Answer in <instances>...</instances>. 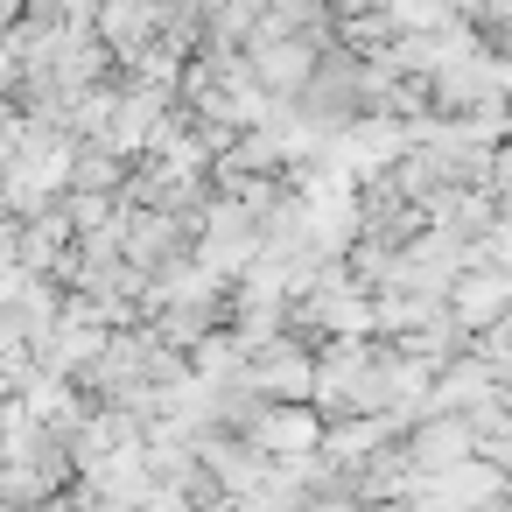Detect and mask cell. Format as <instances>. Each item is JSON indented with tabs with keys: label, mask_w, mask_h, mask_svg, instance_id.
Masks as SVG:
<instances>
[{
	"label": "cell",
	"mask_w": 512,
	"mask_h": 512,
	"mask_svg": "<svg viewBox=\"0 0 512 512\" xmlns=\"http://www.w3.org/2000/svg\"><path fill=\"white\" fill-rule=\"evenodd\" d=\"M246 386L260 393V400H274V407H309V393H316V351L302 344V337H267L260 351H246Z\"/></svg>",
	"instance_id": "cell-1"
},
{
	"label": "cell",
	"mask_w": 512,
	"mask_h": 512,
	"mask_svg": "<svg viewBox=\"0 0 512 512\" xmlns=\"http://www.w3.org/2000/svg\"><path fill=\"white\" fill-rule=\"evenodd\" d=\"M323 43H309V36H260V43H246V71H253V85L274 99V106H288V99H302L309 92V78L323 71Z\"/></svg>",
	"instance_id": "cell-2"
},
{
	"label": "cell",
	"mask_w": 512,
	"mask_h": 512,
	"mask_svg": "<svg viewBox=\"0 0 512 512\" xmlns=\"http://www.w3.org/2000/svg\"><path fill=\"white\" fill-rule=\"evenodd\" d=\"M351 211H358V239H365V246H386V253H407V246L428 232V211L407 204V197L393 190V176L358 183V190H351Z\"/></svg>",
	"instance_id": "cell-3"
},
{
	"label": "cell",
	"mask_w": 512,
	"mask_h": 512,
	"mask_svg": "<svg viewBox=\"0 0 512 512\" xmlns=\"http://www.w3.org/2000/svg\"><path fill=\"white\" fill-rule=\"evenodd\" d=\"M400 442H407V456H414L421 477H442V470H456V463L477 456V428H470V414H442V407H428L414 428H400Z\"/></svg>",
	"instance_id": "cell-4"
},
{
	"label": "cell",
	"mask_w": 512,
	"mask_h": 512,
	"mask_svg": "<svg viewBox=\"0 0 512 512\" xmlns=\"http://www.w3.org/2000/svg\"><path fill=\"white\" fill-rule=\"evenodd\" d=\"M512 484H505V470L498 463H484V456H470V463H456V470H442V477H421V505H435V512H491L498 498H505Z\"/></svg>",
	"instance_id": "cell-5"
},
{
	"label": "cell",
	"mask_w": 512,
	"mask_h": 512,
	"mask_svg": "<svg viewBox=\"0 0 512 512\" xmlns=\"http://www.w3.org/2000/svg\"><path fill=\"white\" fill-rule=\"evenodd\" d=\"M442 309H449L470 337H484V330H498V323L512 316V274H505V267H463Z\"/></svg>",
	"instance_id": "cell-6"
},
{
	"label": "cell",
	"mask_w": 512,
	"mask_h": 512,
	"mask_svg": "<svg viewBox=\"0 0 512 512\" xmlns=\"http://www.w3.org/2000/svg\"><path fill=\"white\" fill-rule=\"evenodd\" d=\"M246 442L260 449V456H274V463H295V456H316L323 449V414L316 407H260V421L246 428Z\"/></svg>",
	"instance_id": "cell-7"
},
{
	"label": "cell",
	"mask_w": 512,
	"mask_h": 512,
	"mask_svg": "<svg viewBox=\"0 0 512 512\" xmlns=\"http://www.w3.org/2000/svg\"><path fill=\"white\" fill-rule=\"evenodd\" d=\"M99 43L120 57V64H134V57H148L155 43H162V0H99Z\"/></svg>",
	"instance_id": "cell-8"
},
{
	"label": "cell",
	"mask_w": 512,
	"mask_h": 512,
	"mask_svg": "<svg viewBox=\"0 0 512 512\" xmlns=\"http://www.w3.org/2000/svg\"><path fill=\"white\" fill-rule=\"evenodd\" d=\"M127 176H134V162L127 155H113L106 141H78L71 148V197H120L127 190Z\"/></svg>",
	"instance_id": "cell-9"
},
{
	"label": "cell",
	"mask_w": 512,
	"mask_h": 512,
	"mask_svg": "<svg viewBox=\"0 0 512 512\" xmlns=\"http://www.w3.org/2000/svg\"><path fill=\"white\" fill-rule=\"evenodd\" d=\"M50 512H99V505H92V498H85V491H64V498H57V505H50Z\"/></svg>",
	"instance_id": "cell-10"
},
{
	"label": "cell",
	"mask_w": 512,
	"mask_h": 512,
	"mask_svg": "<svg viewBox=\"0 0 512 512\" xmlns=\"http://www.w3.org/2000/svg\"><path fill=\"white\" fill-rule=\"evenodd\" d=\"M302 512H365V505H351V498H316V505H302Z\"/></svg>",
	"instance_id": "cell-11"
},
{
	"label": "cell",
	"mask_w": 512,
	"mask_h": 512,
	"mask_svg": "<svg viewBox=\"0 0 512 512\" xmlns=\"http://www.w3.org/2000/svg\"><path fill=\"white\" fill-rule=\"evenodd\" d=\"M484 50H491V57H498V64L512 71V36H498V43H484Z\"/></svg>",
	"instance_id": "cell-12"
},
{
	"label": "cell",
	"mask_w": 512,
	"mask_h": 512,
	"mask_svg": "<svg viewBox=\"0 0 512 512\" xmlns=\"http://www.w3.org/2000/svg\"><path fill=\"white\" fill-rule=\"evenodd\" d=\"M498 470H505V484H512V449H505V456H498Z\"/></svg>",
	"instance_id": "cell-13"
},
{
	"label": "cell",
	"mask_w": 512,
	"mask_h": 512,
	"mask_svg": "<svg viewBox=\"0 0 512 512\" xmlns=\"http://www.w3.org/2000/svg\"><path fill=\"white\" fill-rule=\"evenodd\" d=\"M491 512H512V491H505V498H498V505H491Z\"/></svg>",
	"instance_id": "cell-14"
}]
</instances>
